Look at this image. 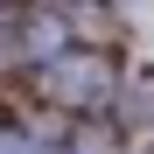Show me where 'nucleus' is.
Segmentation results:
<instances>
[{"label": "nucleus", "instance_id": "obj_1", "mask_svg": "<svg viewBox=\"0 0 154 154\" xmlns=\"http://www.w3.org/2000/svg\"><path fill=\"white\" fill-rule=\"evenodd\" d=\"M105 84H112L105 56H63V63H49V91H56L63 105H98Z\"/></svg>", "mask_w": 154, "mask_h": 154}, {"label": "nucleus", "instance_id": "obj_2", "mask_svg": "<svg viewBox=\"0 0 154 154\" xmlns=\"http://www.w3.org/2000/svg\"><path fill=\"white\" fill-rule=\"evenodd\" d=\"M0 154H42L35 140H7V133H0Z\"/></svg>", "mask_w": 154, "mask_h": 154}, {"label": "nucleus", "instance_id": "obj_3", "mask_svg": "<svg viewBox=\"0 0 154 154\" xmlns=\"http://www.w3.org/2000/svg\"><path fill=\"white\" fill-rule=\"evenodd\" d=\"M140 112H147V126H154V84H147V98H140Z\"/></svg>", "mask_w": 154, "mask_h": 154}]
</instances>
